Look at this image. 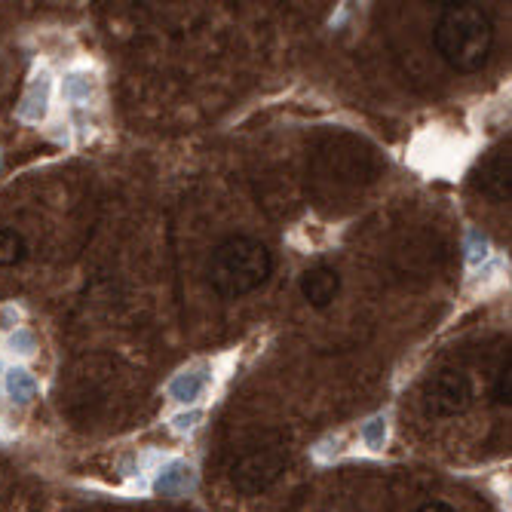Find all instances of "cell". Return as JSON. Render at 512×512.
Instances as JSON below:
<instances>
[{"mask_svg": "<svg viewBox=\"0 0 512 512\" xmlns=\"http://www.w3.org/2000/svg\"><path fill=\"white\" fill-rule=\"evenodd\" d=\"M479 188L497 200V203H506L509 194H512V154H509V145L494 151L482 166H479Z\"/></svg>", "mask_w": 512, "mask_h": 512, "instance_id": "8992f818", "label": "cell"}, {"mask_svg": "<svg viewBox=\"0 0 512 512\" xmlns=\"http://www.w3.org/2000/svg\"><path fill=\"white\" fill-rule=\"evenodd\" d=\"M341 292V276L332 267H313L301 276V295L313 304V307H329Z\"/></svg>", "mask_w": 512, "mask_h": 512, "instance_id": "52a82bcc", "label": "cell"}, {"mask_svg": "<svg viewBox=\"0 0 512 512\" xmlns=\"http://www.w3.org/2000/svg\"><path fill=\"white\" fill-rule=\"evenodd\" d=\"M417 512H457L454 506H448V503H439V500H433V503H424Z\"/></svg>", "mask_w": 512, "mask_h": 512, "instance_id": "30bf717a", "label": "cell"}, {"mask_svg": "<svg viewBox=\"0 0 512 512\" xmlns=\"http://www.w3.org/2000/svg\"><path fill=\"white\" fill-rule=\"evenodd\" d=\"M25 258V240L16 230H0V267H16Z\"/></svg>", "mask_w": 512, "mask_h": 512, "instance_id": "ba28073f", "label": "cell"}, {"mask_svg": "<svg viewBox=\"0 0 512 512\" xmlns=\"http://www.w3.org/2000/svg\"><path fill=\"white\" fill-rule=\"evenodd\" d=\"M371 169H375V160H371V151L356 142L350 135H341V138H332L329 145H325L313 163V175H316V184L325 197H332L338 191H353L359 188L362 181L371 178Z\"/></svg>", "mask_w": 512, "mask_h": 512, "instance_id": "3957f363", "label": "cell"}, {"mask_svg": "<svg viewBox=\"0 0 512 512\" xmlns=\"http://www.w3.org/2000/svg\"><path fill=\"white\" fill-rule=\"evenodd\" d=\"M433 40L448 68H454L457 74H473L491 56L494 28L488 13H482L479 7L457 4L442 13Z\"/></svg>", "mask_w": 512, "mask_h": 512, "instance_id": "6da1fadb", "label": "cell"}, {"mask_svg": "<svg viewBox=\"0 0 512 512\" xmlns=\"http://www.w3.org/2000/svg\"><path fill=\"white\" fill-rule=\"evenodd\" d=\"M286 463L289 454L283 448H249L237 457L234 470H230V482L243 494H261L286 473Z\"/></svg>", "mask_w": 512, "mask_h": 512, "instance_id": "277c9868", "label": "cell"}, {"mask_svg": "<svg viewBox=\"0 0 512 512\" xmlns=\"http://www.w3.org/2000/svg\"><path fill=\"white\" fill-rule=\"evenodd\" d=\"M473 402V387L463 371L445 368L424 384V411L430 417H454L463 414Z\"/></svg>", "mask_w": 512, "mask_h": 512, "instance_id": "5b68a950", "label": "cell"}, {"mask_svg": "<svg viewBox=\"0 0 512 512\" xmlns=\"http://www.w3.org/2000/svg\"><path fill=\"white\" fill-rule=\"evenodd\" d=\"M273 270V255L261 240L230 237L209 258V283L224 298H240L255 292Z\"/></svg>", "mask_w": 512, "mask_h": 512, "instance_id": "7a4b0ae2", "label": "cell"}, {"mask_svg": "<svg viewBox=\"0 0 512 512\" xmlns=\"http://www.w3.org/2000/svg\"><path fill=\"white\" fill-rule=\"evenodd\" d=\"M497 402L500 405H509L512 402V362L506 359V365L500 368V375H497V390H494Z\"/></svg>", "mask_w": 512, "mask_h": 512, "instance_id": "9c48e42d", "label": "cell"}]
</instances>
